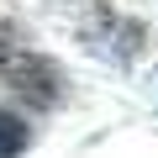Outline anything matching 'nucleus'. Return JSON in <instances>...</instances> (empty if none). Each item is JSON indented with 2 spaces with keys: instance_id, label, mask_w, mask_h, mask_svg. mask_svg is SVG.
<instances>
[{
  "instance_id": "1",
  "label": "nucleus",
  "mask_w": 158,
  "mask_h": 158,
  "mask_svg": "<svg viewBox=\"0 0 158 158\" xmlns=\"http://www.w3.org/2000/svg\"><path fill=\"white\" fill-rule=\"evenodd\" d=\"M6 79L16 85V95H27L32 106H53V100H63V79H58V69H53L48 58H37V53L6 58Z\"/></svg>"
},
{
  "instance_id": "2",
  "label": "nucleus",
  "mask_w": 158,
  "mask_h": 158,
  "mask_svg": "<svg viewBox=\"0 0 158 158\" xmlns=\"http://www.w3.org/2000/svg\"><path fill=\"white\" fill-rule=\"evenodd\" d=\"M32 148V127L27 116H16L11 106H0V158H21Z\"/></svg>"
}]
</instances>
